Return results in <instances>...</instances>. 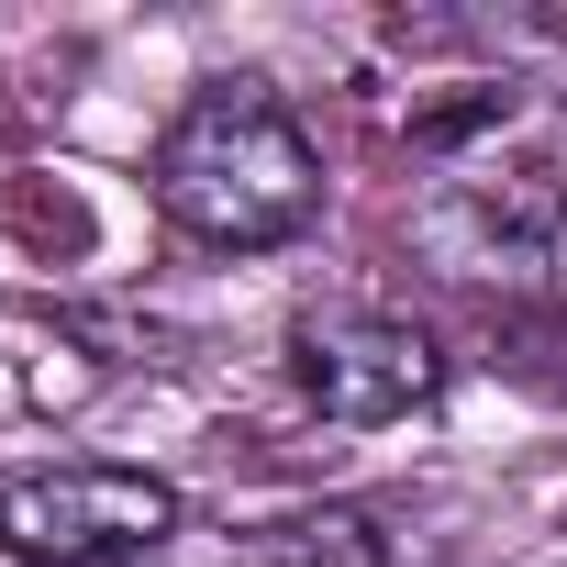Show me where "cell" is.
Masks as SVG:
<instances>
[{
  "mask_svg": "<svg viewBox=\"0 0 567 567\" xmlns=\"http://www.w3.org/2000/svg\"><path fill=\"white\" fill-rule=\"evenodd\" d=\"M178 534V489L156 467H34V478H0V556L23 567H123L156 556Z\"/></svg>",
  "mask_w": 567,
  "mask_h": 567,
  "instance_id": "cell-2",
  "label": "cell"
},
{
  "mask_svg": "<svg viewBox=\"0 0 567 567\" xmlns=\"http://www.w3.org/2000/svg\"><path fill=\"white\" fill-rule=\"evenodd\" d=\"M501 368L567 412V301H545V312H512V323H501Z\"/></svg>",
  "mask_w": 567,
  "mask_h": 567,
  "instance_id": "cell-6",
  "label": "cell"
},
{
  "mask_svg": "<svg viewBox=\"0 0 567 567\" xmlns=\"http://www.w3.org/2000/svg\"><path fill=\"white\" fill-rule=\"evenodd\" d=\"M145 189L189 245L267 256V245L323 223V145L301 134V112L267 79H200L167 112V134L145 156Z\"/></svg>",
  "mask_w": 567,
  "mask_h": 567,
  "instance_id": "cell-1",
  "label": "cell"
},
{
  "mask_svg": "<svg viewBox=\"0 0 567 567\" xmlns=\"http://www.w3.org/2000/svg\"><path fill=\"white\" fill-rule=\"evenodd\" d=\"M278 567H412V534H390L379 512L357 501H323V512H290V523H267L256 534Z\"/></svg>",
  "mask_w": 567,
  "mask_h": 567,
  "instance_id": "cell-5",
  "label": "cell"
},
{
  "mask_svg": "<svg viewBox=\"0 0 567 567\" xmlns=\"http://www.w3.org/2000/svg\"><path fill=\"white\" fill-rule=\"evenodd\" d=\"M290 390L323 423H412L445 390V346L379 301H312L290 323Z\"/></svg>",
  "mask_w": 567,
  "mask_h": 567,
  "instance_id": "cell-3",
  "label": "cell"
},
{
  "mask_svg": "<svg viewBox=\"0 0 567 567\" xmlns=\"http://www.w3.org/2000/svg\"><path fill=\"white\" fill-rule=\"evenodd\" d=\"M556 223H567V178H556L545 156H512V167L445 178L434 212H423V245H434L445 267L489 278V267H534V256L556 245Z\"/></svg>",
  "mask_w": 567,
  "mask_h": 567,
  "instance_id": "cell-4",
  "label": "cell"
}]
</instances>
